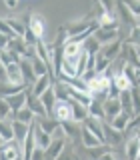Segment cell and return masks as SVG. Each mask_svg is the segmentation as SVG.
Wrapping results in <instances>:
<instances>
[{
	"instance_id": "cell-13",
	"label": "cell",
	"mask_w": 140,
	"mask_h": 160,
	"mask_svg": "<svg viewBox=\"0 0 140 160\" xmlns=\"http://www.w3.org/2000/svg\"><path fill=\"white\" fill-rule=\"evenodd\" d=\"M40 102H42V106L46 108V112H48V116H52V112H54V104H56V92H54V84L50 86L46 92H42L40 94Z\"/></svg>"
},
{
	"instance_id": "cell-51",
	"label": "cell",
	"mask_w": 140,
	"mask_h": 160,
	"mask_svg": "<svg viewBox=\"0 0 140 160\" xmlns=\"http://www.w3.org/2000/svg\"><path fill=\"white\" fill-rule=\"evenodd\" d=\"M134 134H136V136H138V140H140V128L136 130V132H134Z\"/></svg>"
},
{
	"instance_id": "cell-50",
	"label": "cell",
	"mask_w": 140,
	"mask_h": 160,
	"mask_svg": "<svg viewBox=\"0 0 140 160\" xmlns=\"http://www.w3.org/2000/svg\"><path fill=\"white\" fill-rule=\"evenodd\" d=\"M130 126H134V128H140V114H136V116L132 118V122H130Z\"/></svg>"
},
{
	"instance_id": "cell-41",
	"label": "cell",
	"mask_w": 140,
	"mask_h": 160,
	"mask_svg": "<svg viewBox=\"0 0 140 160\" xmlns=\"http://www.w3.org/2000/svg\"><path fill=\"white\" fill-rule=\"evenodd\" d=\"M126 44H132V46H140V26L136 24V26H132V30H130V36L126 40Z\"/></svg>"
},
{
	"instance_id": "cell-43",
	"label": "cell",
	"mask_w": 140,
	"mask_h": 160,
	"mask_svg": "<svg viewBox=\"0 0 140 160\" xmlns=\"http://www.w3.org/2000/svg\"><path fill=\"white\" fill-rule=\"evenodd\" d=\"M98 6L104 8L106 12L114 14V8H116V0H98Z\"/></svg>"
},
{
	"instance_id": "cell-37",
	"label": "cell",
	"mask_w": 140,
	"mask_h": 160,
	"mask_svg": "<svg viewBox=\"0 0 140 160\" xmlns=\"http://www.w3.org/2000/svg\"><path fill=\"white\" fill-rule=\"evenodd\" d=\"M0 136L4 140H14V132H12V124L8 122V120H0Z\"/></svg>"
},
{
	"instance_id": "cell-25",
	"label": "cell",
	"mask_w": 140,
	"mask_h": 160,
	"mask_svg": "<svg viewBox=\"0 0 140 160\" xmlns=\"http://www.w3.org/2000/svg\"><path fill=\"white\" fill-rule=\"evenodd\" d=\"M138 152H140V140H138L136 134H134V136H130L126 140V158L128 160H136Z\"/></svg>"
},
{
	"instance_id": "cell-56",
	"label": "cell",
	"mask_w": 140,
	"mask_h": 160,
	"mask_svg": "<svg viewBox=\"0 0 140 160\" xmlns=\"http://www.w3.org/2000/svg\"><path fill=\"white\" fill-rule=\"evenodd\" d=\"M136 160H140V158H136Z\"/></svg>"
},
{
	"instance_id": "cell-27",
	"label": "cell",
	"mask_w": 140,
	"mask_h": 160,
	"mask_svg": "<svg viewBox=\"0 0 140 160\" xmlns=\"http://www.w3.org/2000/svg\"><path fill=\"white\" fill-rule=\"evenodd\" d=\"M36 122H38V126L44 130V132H48V134H54L56 130L60 128V122L56 118H52V116H46V118H36Z\"/></svg>"
},
{
	"instance_id": "cell-20",
	"label": "cell",
	"mask_w": 140,
	"mask_h": 160,
	"mask_svg": "<svg viewBox=\"0 0 140 160\" xmlns=\"http://www.w3.org/2000/svg\"><path fill=\"white\" fill-rule=\"evenodd\" d=\"M6 80H8V82H14V84H26L24 78H22V70H20L18 62L8 64V66H6Z\"/></svg>"
},
{
	"instance_id": "cell-28",
	"label": "cell",
	"mask_w": 140,
	"mask_h": 160,
	"mask_svg": "<svg viewBox=\"0 0 140 160\" xmlns=\"http://www.w3.org/2000/svg\"><path fill=\"white\" fill-rule=\"evenodd\" d=\"M122 74L130 80V84H132V86H138L140 88V70L138 68L130 66V64H124V66H122Z\"/></svg>"
},
{
	"instance_id": "cell-48",
	"label": "cell",
	"mask_w": 140,
	"mask_h": 160,
	"mask_svg": "<svg viewBox=\"0 0 140 160\" xmlns=\"http://www.w3.org/2000/svg\"><path fill=\"white\" fill-rule=\"evenodd\" d=\"M4 4H6L8 8H16L18 4H20V0H4Z\"/></svg>"
},
{
	"instance_id": "cell-1",
	"label": "cell",
	"mask_w": 140,
	"mask_h": 160,
	"mask_svg": "<svg viewBox=\"0 0 140 160\" xmlns=\"http://www.w3.org/2000/svg\"><path fill=\"white\" fill-rule=\"evenodd\" d=\"M24 24H26V28L38 40H44V34H46V20H44V16H40V14H28Z\"/></svg>"
},
{
	"instance_id": "cell-29",
	"label": "cell",
	"mask_w": 140,
	"mask_h": 160,
	"mask_svg": "<svg viewBox=\"0 0 140 160\" xmlns=\"http://www.w3.org/2000/svg\"><path fill=\"white\" fill-rule=\"evenodd\" d=\"M116 8H118V12L122 14V20L128 24V26H136V16H134V14L130 12L128 6L122 2V0H116Z\"/></svg>"
},
{
	"instance_id": "cell-17",
	"label": "cell",
	"mask_w": 140,
	"mask_h": 160,
	"mask_svg": "<svg viewBox=\"0 0 140 160\" xmlns=\"http://www.w3.org/2000/svg\"><path fill=\"white\" fill-rule=\"evenodd\" d=\"M92 36L100 42V46H104V44H108V42H112V40L120 38L118 36V30H108V28H96Z\"/></svg>"
},
{
	"instance_id": "cell-47",
	"label": "cell",
	"mask_w": 140,
	"mask_h": 160,
	"mask_svg": "<svg viewBox=\"0 0 140 160\" xmlns=\"http://www.w3.org/2000/svg\"><path fill=\"white\" fill-rule=\"evenodd\" d=\"M8 42H10V38L6 36V34H2V32H0V50H2V48H6V46H8Z\"/></svg>"
},
{
	"instance_id": "cell-32",
	"label": "cell",
	"mask_w": 140,
	"mask_h": 160,
	"mask_svg": "<svg viewBox=\"0 0 140 160\" xmlns=\"http://www.w3.org/2000/svg\"><path fill=\"white\" fill-rule=\"evenodd\" d=\"M20 56L14 50H10V48H2L0 50V62L4 64V66H8V64H14V62H18Z\"/></svg>"
},
{
	"instance_id": "cell-14",
	"label": "cell",
	"mask_w": 140,
	"mask_h": 160,
	"mask_svg": "<svg viewBox=\"0 0 140 160\" xmlns=\"http://www.w3.org/2000/svg\"><path fill=\"white\" fill-rule=\"evenodd\" d=\"M26 88H28V84H14V82H8V80H2V82H0V96L6 98V96L22 92V90H26Z\"/></svg>"
},
{
	"instance_id": "cell-31",
	"label": "cell",
	"mask_w": 140,
	"mask_h": 160,
	"mask_svg": "<svg viewBox=\"0 0 140 160\" xmlns=\"http://www.w3.org/2000/svg\"><path fill=\"white\" fill-rule=\"evenodd\" d=\"M130 90H132V88H130ZM130 90L120 92L118 100H120V106H122V112H126V114L132 116V94H130Z\"/></svg>"
},
{
	"instance_id": "cell-22",
	"label": "cell",
	"mask_w": 140,
	"mask_h": 160,
	"mask_svg": "<svg viewBox=\"0 0 140 160\" xmlns=\"http://www.w3.org/2000/svg\"><path fill=\"white\" fill-rule=\"evenodd\" d=\"M70 106H72V120H74V122L82 124L84 120L88 118V108H86V106H82V104L74 102L72 98H70Z\"/></svg>"
},
{
	"instance_id": "cell-54",
	"label": "cell",
	"mask_w": 140,
	"mask_h": 160,
	"mask_svg": "<svg viewBox=\"0 0 140 160\" xmlns=\"http://www.w3.org/2000/svg\"><path fill=\"white\" fill-rule=\"evenodd\" d=\"M16 160H22V156H20V158H16Z\"/></svg>"
},
{
	"instance_id": "cell-19",
	"label": "cell",
	"mask_w": 140,
	"mask_h": 160,
	"mask_svg": "<svg viewBox=\"0 0 140 160\" xmlns=\"http://www.w3.org/2000/svg\"><path fill=\"white\" fill-rule=\"evenodd\" d=\"M12 132H14V140H16L18 144H22L24 140H26L28 136V132H30V126L28 124H24V122H18V120H12Z\"/></svg>"
},
{
	"instance_id": "cell-38",
	"label": "cell",
	"mask_w": 140,
	"mask_h": 160,
	"mask_svg": "<svg viewBox=\"0 0 140 160\" xmlns=\"http://www.w3.org/2000/svg\"><path fill=\"white\" fill-rule=\"evenodd\" d=\"M130 94H132V118H134L136 114H140V88L132 86Z\"/></svg>"
},
{
	"instance_id": "cell-46",
	"label": "cell",
	"mask_w": 140,
	"mask_h": 160,
	"mask_svg": "<svg viewBox=\"0 0 140 160\" xmlns=\"http://www.w3.org/2000/svg\"><path fill=\"white\" fill-rule=\"evenodd\" d=\"M98 160H118V158H116V154H114L112 150H106V152H104Z\"/></svg>"
},
{
	"instance_id": "cell-49",
	"label": "cell",
	"mask_w": 140,
	"mask_h": 160,
	"mask_svg": "<svg viewBox=\"0 0 140 160\" xmlns=\"http://www.w3.org/2000/svg\"><path fill=\"white\" fill-rule=\"evenodd\" d=\"M2 80H6V66L0 62V82H2Z\"/></svg>"
},
{
	"instance_id": "cell-8",
	"label": "cell",
	"mask_w": 140,
	"mask_h": 160,
	"mask_svg": "<svg viewBox=\"0 0 140 160\" xmlns=\"http://www.w3.org/2000/svg\"><path fill=\"white\" fill-rule=\"evenodd\" d=\"M30 128H32V132H34V140H36V146H40V148L46 150V148L50 146V142H52V134L44 132V130L38 126L36 120H34V122L30 124Z\"/></svg>"
},
{
	"instance_id": "cell-39",
	"label": "cell",
	"mask_w": 140,
	"mask_h": 160,
	"mask_svg": "<svg viewBox=\"0 0 140 160\" xmlns=\"http://www.w3.org/2000/svg\"><path fill=\"white\" fill-rule=\"evenodd\" d=\"M110 64H112L110 60H106V58H104L100 52H96V66H94V70H96L98 74H102V72H108Z\"/></svg>"
},
{
	"instance_id": "cell-15",
	"label": "cell",
	"mask_w": 140,
	"mask_h": 160,
	"mask_svg": "<svg viewBox=\"0 0 140 160\" xmlns=\"http://www.w3.org/2000/svg\"><path fill=\"white\" fill-rule=\"evenodd\" d=\"M80 136H82V142L86 148H96V146H102V140H100L96 134L92 132L90 128H86L82 124V128H80Z\"/></svg>"
},
{
	"instance_id": "cell-11",
	"label": "cell",
	"mask_w": 140,
	"mask_h": 160,
	"mask_svg": "<svg viewBox=\"0 0 140 160\" xmlns=\"http://www.w3.org/2000/svg\"><path fill=\"white\" fill-rule=\"evenodd\" d=\"M64 146H66V138H52L50 146L44 150V156H46V160H56L58 154L64 150Z\"/></svg>"
},
{
	"instance_id": "cell-40",
	"label": "cell",
	"mask_w": 140,
	"mask_h": 160,
	"mask_svg": "<svg viewBox=\"0 0 140 160\" xmlns=\"http://www.w3.org/2000/svg\"><path fill=\"white\" fill-rule=\"evenodd\" d=\"M10 116H12V108L8 106L6 98L0 96V120H8Z\"/></svg>"
},
{
	"instance_id": "cell-55",
	"label": "cell",
	"mask_w": 140,
	"mask_h": 160,
	"mask_svg": "<svg viewBox=\"0 0 140 160\" xmlns=\"http://www.w3.org/2000/svg\"><path fill=\"white\" fill-rule=\"evenodd\" d=\"M138 158H140V152H138Z\"/></svg>"
},
{
	"instance_id": "cell-53",
	"label": "cell",
	"mask_w": 140,
	"mask_h": 160,
	"mask_svg": "<svg viewBox=\"0 0 140 160\" xmlns=\"http://www.w3.org/2000/svg\"><path fill=\"white\" fill-rule=\"evenodd\" d=\"M4 142H6V140H4V138H2V136H0V144H4Z\"/></svg>"
},
{
	"instance_id": "cell-26",
	"label": "cell",
	"mask_w": 140,
	"mask_h": 160,
	"mask_svg": "<svg viewBox=\"0 0 140 160\" xmlns=\"http://www.w3.org/2000/svg\"><path fill=\"white\" fill-rule=\"evenodd\" d=\"M12 120H18V122H24V124H28V126H30V124L36 120V114H34L28 106H24V108H20L18 112L12 114Z\"/></svg>"
},
{
	"instance_id": "cell-24",
	"label": "cell",
	"mask_w": 140,
	"mask_h": 160,
	"mask_svg": "<svg viewBox=\"0 0 140 160\" xmlns=\"http://www.w3.org/2000/svg\"><path fill=\"white\" fill-rule=\"evenodd\" d=\"M102 128H104V140H106L108 146H112V144H118V142H120V138H122V132H120V130L112 128L110 124H102Z\"/></svg>"
},
{
	"instance_id": "cell-52",
	"label": "cell",
	"mask_w": 140,
	"mask_h": 160,
	"mask_svg": "<svg viewBox=\"0 0 140 160\" xmlns=\"http://www.w3.org/2000/svg\"><path fill=\"white\" fill-rule=\"evenodd\" d=\"M134 48H136V52H138V56H140V46H134Z\"/></svg>"
},
{
	"instance_id": "cell-45",
	"label": "cell",
	"mask_w": 140,
	"mask_h": 160,
	"mask_svg": "<svg viewBox=\"0 0 140 160\" xmlns=\"http://www.w3.org/2000/svg\"><path fill=\"white\" fill-rule=\"evenodd\" d=\"M30 160H46V156H44V148L36 146L34 152H32V156H30Z\"/></svg>"
},
{
	"instance_id": "cell-3",
	"label": "cell",
	"mask_w": 140,
	"mask_h": 160,
	"mask_svg": "<svg viewBox=\"0 0 140 160\" xmlns=\"http://www.w3.org/2000/svg\"><path fill=\"white\" fill-rule=\"evenodd\" d=\"M22 156V148L16 140H8V142L0 144V160H16Z\"/></svg>"
},
{
	"instance_id": "cell-34",
	"label": "cell",
	"mask_w": 140,
	"mask_h": 160,
	"mask_svg": "<svg viewBox=\"0 0 140 160\" xmlns=\"http://www.w3.org/2000/svg\"><path fill=\"white\" fill-rule=\"evenodd\" d=\"M6 22H8L10 30H12L16 36H20V38L24 36V32H26V24H24L22 20H18V18H6Z\"/></svg>"
},
{
	"instance_id": "cell-35",
	"label": "cell",
	"mask_w": 140,
	"mask_h": 160,
	"mask_svg": "<svg viewBox=\"0 0 140 160\" xmlns=\"http://www.w3.org/2000/svg\"><path fill=\"white\" fill-rule=\"evenodd\" d=\"M100 48H102V46H100V42L94 36H90V38H86L82 42V50L88 52V54H96V52H100Z\"/></svg>"
},
{
	"instance_id": "cell-16",
	"label": "cell",
	"mask_w": 140,
	"mask_h": 160,
	"mask_svg": "<svg viewBox=\"0 0 140 160\" xmlns=\"http://www.w3.org/2000/svg\"><path fill=\"white\" fill-rule=\"evenodd\" d=\"M18 64H20V70H22V78H24V82L28 84V86H32L34 82H36V74H34V70H32V62L26 58H20L18 60Z\"/></svg>"
},
{
	"instance_id": "cell-5",
	"label": "cell",
	"mask_w": 140,
	"mask_h": 160,
	"mask_svg": "<svg viewBox=\"0 0 140 160\" xmlns=\"http://www.w3.org/2000/svg\"><path fill=\"white\" fill-rule=\"evenodd\" d=\"M92 22H94L92 16H90V18H78V20H72V22H68L66 26H62V28L66 30L68 38H72V36H78V34H82Z\"/></svg>"
},
{
	"instance_id": "cell-18",
	"label": "cell",
	"mask_w": 140,
	"mask_h": 160,
	"mask_svg": "<svg viewBox=\"0 0 140 160\" xmlns=\"http://www.w3.org/2000/svg\"><path fill=\"white\" fill-rule=\"evenodd\" d=\"M26 90H28V88H26ZM26 90H22V92H18V94H12V96H6L8 106L12 108V114L18 112L20 108L26 106Z\"/></svg>"
},
{
	"instance_id": "cell-10",
	"label": "cell",
	"mask_w": 140,
	"mask_h": 160,
	"mask_svg": "<svg viewBox=\"0 0 140 160\" xmlns=\"http://www.w3.org/2000/svg\"><path fill=\"white\" fill-rule=\"evenodd\" d=\"M104 118H108V120H112L114 116H118L120 112H122V106H120V100L118 98H112V96H108L106 100H104Z\"/></svg>"
},
{
	"instance_id": "cell-9",
	"label": "cell",
	"mask_w": 140,
	"mask_h": 160,
	"mask_svg": "<svg viewBox=\"0 0 140 160\" xmlns=\"http://www.w3.org/2000/svg\"><path fill=\"white\" fill-rule=\"evenodd\" d=\"M54 80H56V78H54L52 74H44V76H38V78H36V82L30 86V92H32L34 96H40L42 92H46V90L52 86Z\"/></svg>"
},
{
	"instance_id": "cell-36",
	"label": "cell",
	"mask_w": 140,
	"mask_h": 160,
	"mask_svg": "<svg viewBox=\"0 0 140 160\" xmlns=\"http://www.w3.org/2000/svg\"><path fill=\"white\" fill-rule=\"evenodd\" d=\"M30 62H32V70H34V74H36V76H44V74H50V68H48L38 56H34L32 60H30Z\"/></svg>"
},
{
	"instance_id": "cell-7",
	"label": "cell",
	"mask_w": 140,
	"mask_h": 160,
	"mask_svg": "<svg viewBox=\"0 0 140 160\" xmlns=\"http://www.w3.org/2000/svg\"><path fill=\"white\" fill-rule=\"evenodd\" d=\"M26 106L32 110L34 114H36V118H46V116H48V112H46V108L42 106L40 98L34 96V94L30 92V86H28V90H26Z\"/></svg>"
},
{
	"instance_id": "cell-21",
	"label": "cell",
	"mask_w": 140,
	"mask_h": 160,
	"mask_svg": "<svg viewBox=\"0 0 140 160\" xmlns=\"http://www.w3.org/2000/svg\"><path fill=\"white\" fill-rule=\"evenodd\" d=\"M130 122H132V116L126 114V112H120L118 116H114L112 120H110V126L120 130V132H124L126 128H130Z\"/></svg>"
},
{
	"instance_id": "cell-33",
	"label": "cell",
	"mask_w": 140,
	"mask_h": 160,
	"mask_svg": "<svg viewBox=\"0 0 140 160\" xmlns=\"http://www.w3.org/2000/svg\"><path fill=\"white\" fill-rule=\"evenodd\" d=\"M104 102H98V100H92L88 106V116L92 118H98V120H104Z\"/></svg>"
},
{
	"instance_id": "cell-12",
	"label": "cell",
	"mask_w": 140,
	"mask_h": 160,
	"mask_svg": "<svg viewBox=\"0 0 140 160\" xmlns=\"http://www.w3.org/2000/svg\"><path fill=\"white\" fill-rule=\"evenodd\" d=\"M80 54H82V44L74 42V40H66V44L62 46V58H66V60H78Z\"/></svg>"
},
{
	"instance_id": "cell-30",
	"label": "cell",
	"mask_w": 140,
	"mask_h": 160,
	"mask_svg": "<svg viewBox=\"0 0 140 160\" xmlns=\"http://www.w3.org/2000/svg\"><path fill=\"white\" fill-rule=\"evenodd\" d=\"M60 128H62V132H64V136L66 138H76V134L80 132L78 130V122H74V120H68V122H60Z\"/></svg>"
},
{
	"instance_id": "cell-4",
	"label": "cell",
	"mask_w": 140,
	"mask_h": 160,
	"mask_svg": "<svg viewBox=\"0 0 140 160\" xmlns=\"http://www.w3.org/2000/svg\"><path fill=\"white\" fill-rule=\"evenodd\" d=\"M52 118H56L58 122H68V120H72V106H70V100H56Z\"/></svg>"
},
{
	"instance_id": "cell-44",
	"label": "cell",
	"mask_w": 140,
	"mask_h": 160,
	"mask_svg": "<svg viewBox=\"0 0 140 160\" xmlns=\"http://www.w3.org/2000/svg\"><path fill=\"white\" fill-rule=\"evenodd\" d=\"M0 32H2V34H6L8 38H14V36H16V34H14L12 30H10L8 22H6V20H2V18H0Z\"/></svg>"
},
{
	"instance_id": "cell-2",
	"label": "cell",
	"mask_w": 140,
	"mask_h": 160,
	"mask_svg": "<svg viewBox=\"0 0 140 160\" xmlns=\"http://www.w3.org/2000/svg\"><path fill=\"white\" fill-rule=\"evenodd\" d=\"M94 22L98 24V28H108V30H118V20L114 14H110L106 12L104 8H100L98 6V12H96V16H94Z\"/></svg>"
},
{
	"instance_id": "cell-6",
	"label": "cell",
	"mask_w": 140,
	"mask_h": 160,
	"mask_svg": "<svg viewBox=\"0 0 140 160\" xmlns=\"http://www.w3.org/2000/svg\"><path fill=\"white\" fill-rule=\"evenodd\" d=\"M122 40L116 38V40H112V42H108V44H104L102 48H100V54H102L106 60H110V62H114L118 56H120V52H122Z\"/></svg>"
},
{
	"instance_id": "cell-23",
	"label": "cell",
	"mask_w": 140,
	"mask_h": 160,
	"mask_svg": "<svg viewBox=\"0 0 140 160\" xmlns=\"http://www.w3.org/2000/svg\"><path fill=\"white\" fill-rule=\"evenodd\" d=\"M110 84H112V86L116 88L118 92H126V90L132 88L130 80H128L126 76H124L122 72H114V74H112V82H110Z\"/></svg>"
},
{
	"instance_id": "cell-42",
	"label": "cell",
	"mask_w": 140,
	"mask_h": 160,
	"mask_svg": "<svg viewBox=\"0 0 140 160\" xmlns=\"http://www.w3.org/2000/svg\"><path fill=\"white\" fill-rule=\"evenodd\" d=\"M56 160H78V156H76V152L72 150V146H68V144H66V146H64V150L58 154Z\"/></svg>"
}]
</instances>
